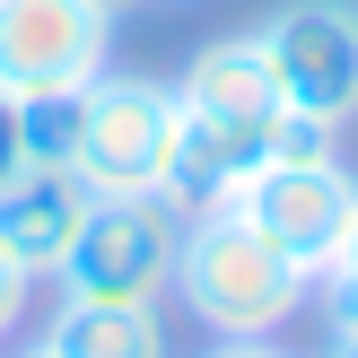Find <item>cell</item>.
<instances>
[{"mask_svg":"<svg viewBox=\"0 0 358 358\" xmlns=\"http://www.w3.org/2000/svg\"><path fill=\"white\" fill-rule=\"evenodd\" d=\"M17 166H27V157H17V105L9 96H0V184H9V175Z\"/></svg>","mask_w":358,"mask_h":358,"instance_id":"5bb4252c","label":"cell"},{"mask_svg":"<svg viewBox=\"0 0 358 358\" xmlns=\"http://www.w3.org/2000/svg\"><path fill=\"white\" fill-rule=\"evenodd\" d=\"M324 358H358V332H332V341H324Z\"/></svg>","mask_w":358,"mask_h":358,"instance_id":"2e32d148","label":"cell"},{"mask_svg":"<svg viewBox=\"0 0 358 358\" xmlns=\"http://www.w3.org/2000/svg\"><path fill=\"white\" fill-rule=\"evenodd\" d=\"M175 297H184V315L201 332H219V341H280V332L315 306V271H297L236 201H219V210H192L184 219Z\"/></svg>","mask_w":358,"mask_h":358,"instance_id":"6da1fadb","label":"cell"},{"mask_svg":"<svg viewBox=\"0 0 358 358\" xmlns=\"http://www.w3.org/2000/svg\"><path fill=\"white\" fill-rule=\"evenodd\" d=\"M175 96L201 105V114H236V122H280V114H289L254 35H219V44H201L184 62V79H175Z\"/></svg>","mask_w":358,"mask_h":358,"instance_id":"30bf717a","label":"cell"},{"mask_svg":"<svg viewBox=\"0 0 358 358\" xmlns=\"http://www.w3.org/2000/svg\"><path fill=\"white\" fill-rule=\"evenodd\" d=\"M166 131H175V87L140 79V70H96L79 87V175L87 192H157V166H166Z\"/></svg>","mask_w":358,"mask_h":358,"instance_id":"5b68a950","label":"cell"},{"mask_svg":"<svg viewBox=\"0 0 358 358\" xmlns=\"http://www.w3.org/2000/svg\"><path fill=\"white\" fill-rule=\"evenodd\" d=\"M27 315H35V280L0 254V341H17V332H27Z\"/></svg>","mask_w":358,"mask_h":358,"instance_id":"4fadbf2b","label":"cell"},{"mask_svg":"<svg viewBox=\"0 0 358 358\" xmlns=\"http://www.w3.org/2000/svg\"><path fill=\"white\" fill-rule=\"evenodd\" d=\"M201 358H297V350H280V341H210Z\"/></svg>","mask_w":358,"mask_h":358,"instance_id":"9a60e30c","label":"cell"},{"mask_svg":"<svg viewBox=\"0 0 358 358\" xmlns=\"http://www.w3.org/2000/svg\"><path fill=\"white\" fill-rule=\"evenodd\" d=\"M289 122V114H280ZM280 122H236V114H201V105L175 96V131H166V166H157V192L175 210H219L245 192V175L262 157H280Z\"/></svg>","mask_w":358,"mask_h":358,"instance_id":"52a82bcc","label":"cell"},{"mask_svg":"<svg viewBox=\"0 0 358 358\" xmlns=\"http://www.w3.org/2000/svg\"><path fill=\"white\" fill-rule=\"evenodd\" d=\"M96 9H105V17H122V9H131V0H96Z\"/></svg>","mask_w":358,"mask_h":358,"instance_id":"e0dca14e","label":"cell"},{"mask_svg":"<svg viewBox=\"0 0 358 358\" xmlns=\"http://www.w3.org/2000/svg\"><path fill=\"white\" fill-rule=\"evenodd\" d=\"M315 297H324V332H358V219H350L341 254L324 262V280H315Z\"/></svg>","mask_w":358,"mask_h":358,"instance_id":"7c38bea8","label":"cell"},{"mask_svg":"<svg viewBox=\"0 0 358 358\" xmlns=\"http://www.w3.org/2000/svg\"><path fill=\"white\" fill-rule=\"evenodd\" d=\"M114 52V17L96 0H0V96H70Z\"/></svg>","mask_w":358,"mask_h":358,"instance_id":"8992f818","label":"cell"},{"mask_svg":"<svg viewBox=\"0 0 358 358\" xmlns=\"http://www.w3.org/2000/svg\"><path fill=\"white\" fill-rule=\"evenodd\" d=\"M175 254H184V210L166 192H105L87 210L70 262L52 271V289L105 297V306H157L175 289Z\"/></svg>","mask_w":358,"mask_h":358,"instance_id":"7a4b0ae2","label":"cell"},{"mask_svg":"<svg viewBox=\"0 0 358 358\" xmlns=\"http://www.w3.org/2000/svg\"><path fill=\"white\" fill-rule=\"evenodd\" d=\"M27 350L35 358H175L157 306H105V297H52Z\"/></svg>","mask_w":358,"mask_h":358,"instance_id":"9c48e42d","label":"cell"},{"mask_svg":"<svg viewBox=\"0 0 358 358\" xmlns=\"http://www.w3.org/2000/svg\"><path fill=\"white\" fill-rule=\"evenodd\" d=\"M254 44L289 114L324 122V131L358 122V0H289L254 27Z\"/></svg>","mask_w":358,"mask_h":358,"instance_id":"3957f363","label":"cell"},{"mask_svg":"<svg viewBox=\"0 0 358 358\" xmlns=\"http://www.w3.org/2000/svg\"><path fill=\"white\" fill-rule=\"evenodd\" d=\"M87 210H96V192L70 166H17L9 184H0V254L27 280H52L70 262V245H79Z\"/></svg>","mask_w":358,"mask_h":358,"instance_id":"ba28073f","label":"cell"},{"mask_svg":"<svg viewBox=\"0 0 358 358\" xmlns=\"http://www.w3.org/2000/svg\"><path fill=\"white\" fill-rule=\"evenodd\" d=\"M236 210L297 262V271L324 280V262L341 254L350 219H358V175L341 166V149H289V157H262L245 175Z\"/></svg>","mask_w":358,"mask_h":358,"instance_id":"277c9868","label":"cell"},{"mask_svg":"<svg viewBox=\"0 0 358 358\" xmlns=\"http://www.w3.org/2000/svg\"><path fill=\"white\" fill-rule=\"evenodd\" d=\"M17 157H27V166H70V157H79V87L17 105Z\"/></svg>","mask_w":358,"mask_h":358,"instance_id":"8fae6325","label":"cell"},{"mask_svg":"<svg viewBox=\"0 0 358 358\" xmlns=\"http://www.w3.org/2000/svg\"><path fill=\"white\" fill-rule=\"evenodd\" d=\"M17 358H35V350H17Z\"/></svg>","mask_w":358,"mask_h":358,"instance_id":"ac0fdd59","label":"cell"}]
</instances>
